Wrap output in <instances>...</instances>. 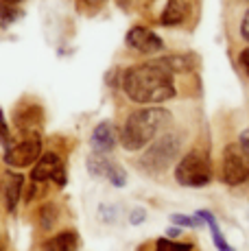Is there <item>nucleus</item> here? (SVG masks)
Masks as SVG:
<instances>
[{
    "label": "nucleus",
    "mask_w": 249,
    "mask_h": 251,
    "mask_svg": "<svg viewBox=\"0 0 249 251\" xmlns=\"http://www.w3.org/2000/svg\"><path fill=\"white\" fill-rule=\"evenodd\" d=\"M188 18V2L186 0H169L162 11V26H179Z\"/></svg>",
    "instance_id": "9b49d317"
},
{
    "label": "nucleus",
    "mask_w": 249,
    "mask_h": 251,
    "mask_svg": "<svg viewBox=\"0 0 249 251\" xmlns=\"http://www.w3.org/2000/svg\"><path fill=\"white\" fill-rule=\"evenodd\" d=\"M105 177H107L109 181L114 183V186H123L124 181H127V175H124V171L121 166H116V164L109 162L107 164V171H105Z\"/></svg>",
    "instance_id": "a211bd4d"
},
{
    "label": "nucleus",
    "mask_w": 249,
    "mask_h": 251,
    "mask_svg": "<svg viewBox=\"0 0 249 251\" xmlns=\"http://www.w3.org/2000/svg\"><path fill=\"white\" fill-rule=\"evenodd\" d=\"M123 90L131 103L138 105H162L177 94L173 83V72L160 59L136 64L124 70Z\"/></svg>",
    "instance_id": "f257e3e1"
},
{
    "label": "nucleus",
    "mask_w": 249,
    "mask_h": 251,
    "mask_svg": "<svg viewBox=\"0 0 249 251\" xmlns=\"http://www.w3.org/2000/svg\"><path fill=\"white\" fill-rule=\"evenodd\" d=\"M44 251H79V234L64 229L44 243Z\"/></svg>",
    "instance_id": "f8f14e48"
},
{
    "label": "nucleus",
    "mask_w": 249,
    "mask_h": 251,
    "mask_svg": "<svg viewBox=\"0 0 249 251\" xmlns=\"http://www.w3.org/2000/svg\"><path fill=\"white\" fill-rule=\"evenodd\" d=\"M2 2H9V4H20V2H25V0H2Z\"/></svg>",
    "instance_id": "a878e982"
},
{
    "label": "nucleus",
    "mask_w": 249,
    "mask_h": 251,
    "mask_svg": "<svg viewBox=\"0 0 249 251\" xmlns=\"http://www.w3.org/2000/svg\"><path fill=\"white\" fill-rule=\"evenodd\" d=\"M140 219H145V212H142V210H136V212H133V216H131V223L136 225Z\"/></svg>",
    "instance_id": "b1692460"
},
{
    "label": "nucleus",
    "mask_w": 249,
    "mask_h": 251,
    "mask_svg": "<svg viewBox=\"0 0 249 251\" xmlns=\"http://www.w3.org/2000/svg\"><path fill=\"white\" fill-rule=\"evenodd\" d=\"M162 64L166 66L171 72H186V70H190L195 66V61H193V57L190 55H169V57H162Z\"/></svg>",
    "instance_id": "4468645a"
},
{
    "label": "nucleus",
    "mask_w": 249,
    "mask_h": 251,
    "mask_svg": "<svg viewBox=\"0 0 249 251\" xmlns=\"http://www.w3.org/2000/svg\"><path fill=\"white\" fill-rule=\"evenodd\" d=\"M238 31H241V37L245 42H249V9L245 13H243V18H241V26H238Z\"/></svg>",
    "instance_id": "412c9836"
},
{
    "label": "nucleus",
    "mask_w": 249,
    "mask_h": 251,
    "mask_svg": "<svg viewBox=\"0 0 249 251\" xmlns=\"http://www.w3.org/2000/svg\"><path fill=\"white\" fill-rule=\"evenodd\" d=\"M18 18H20V9H16V4H9L0 0V28L11 26Z\"/></svg>",
    "instance_id": "2eb2a0df"
},
{
    "label": "nucleus",
    "mask_w": 249,
    "mask_h": 251,
    "mask_svg": "<svg viewBox=\"0 0 249 251\" xmlns=\"http://www.w3.org/2000/svg\"><path fill=\"white\" fill-rule=\"evenodd\" d=\"M221 175L227 186H243L249 181V160L238 144H227L223 149Z\"/></svg>",
    "instance_id": "39448f33"
},
{
    "label": "nucleus",
    "mask_w": 249,
    "mask_h": 251,
    "mask_svg": "<svg viewBox=\"0 0 249 251\" xmlns=\"http://www.w3.org/2000/svg\"><path fill=\"white\" fill-rule=\"evenodd\" d=\"M42 142L40 138H26L22 142L13 144V147H7L4 151V164L11 168H26L33 166L42 155Z\"/></svg>",
    "instance_id": "423d86ee"
},
{
    "label": "nucleus",
    "mask_w": 249,
    "mask_h": 251,
    "mask_svg": "<svg viewBox=\"0 0 249 251\" xmlns=\"http://www.w3.org/2000/svg\"><path fill=\"white\" fill-rule=\"evenodd\" d=\"M127 46L136 52H142V55H153V52H160L164 48V42H162L160 35L151 31L147 26H133L129 28L127 37H124Z\"/></svg>",
    "instance_id": "6e6552de"
},
{
    "label": "nucleus",
    "mask_w": 249,
    "mask_h": 251,
    "mask_svg": "<svg viewBox=\"0 0 249 251\" xmlns=\"http://www.w3.org/2000/svg\"><path fill=\"white\" fill-rule=\"evenodd\" d=\"M171 221L177 225H184V227H199L201 225V219L199 216H186V214H173Z\"/></svg>",
    "instance_id": "6ab92c4d"
},
{
    "label": "nucleus",
    "mask_w": 249,
    "mask_h": 251,
    "mask_svg": "<svg viewBox=\"0 0 249 251\" xmlns=\"http://www.w3.org/2000/svg\"><path fill=\"white\" fill-rule=\"evenodd\" d=\"M22 183H25L22 173H16V171L4 173V177H2V197H4V205H7L9 212H13L18 207V201H20V195H22Z\"/></svg>",
    "instance_id": "1a4fd4ad"
},
{
    "label": "nucleus",
    "mask_w": 249,
    "mask_h": 251,
    "mask_svg": "<svg viewBox=\"0 0 249 251\" xmlns=\"http://www.w3.org/2000/svg\"><path fill=\"white\" fill-rule=\"evenodd\" d=\"M175 181L186 188H203L212 181V162L203 151H193L184 153L175 166Z\"/></svg>",
    "instance_id": "7ed1b4c3"
},
{
    "label": "nucleus",
    "mask_w": 249,
    "mask_h": 251,
    "mask_svg": "<svg viewBox=\"0 0 249 251\" xmlns=\"http://www.w3.org/2000/svg\"><path fill=\"white\" fill-rule=\"evenodd\" d=\"M0 142L4 144V147H11V136H9V127H7V123H4V114H2V109H0Z\"/></svg>",
    "instance_id": "aec40b11"
},
{
    "label": "nucleus",
    "mask_w": 249,
    "mask_h": 251,
    "mask_svg": "<svg viewBox=\"0 0 249 251\" xmlns=\"http://www.w3.org/2000/svg\"><path fill=\"white\" fill-rule=\"evenodd\" d=\"M238 64H241V68H243V72L249 76V48H245V50L238 55Z\"/></svg>",
    "instance_id": "5701e85b"
},
{
    "label": "nucleus",
    "mask_w": 249,
    "mask_h": 251,
    "mask_svg": "<svg viewBox=\"0 0 249 251\" xmlns=\"http://www.w3.org/2000/svg\"><path fill=\"white\" fill-rule=\"evenodd\" d=\"M179 151H181L179 133H171L169 131V133H164V136H160L157 142L151 144V149L142 155L140 166L145 168L147 173H164L166 168L177 160Z\"/></svg>",
    "instance_id": "20e7f679"
},
{
    "label": "nucleus",
    "mask_w": 249,
    "mask_h": 251,
    "mask_svg": "<svg viewBox=\"0 0 249 251\" xmlns=\"http://www.w3.org/2000/svg\"><path fill=\"white\" fill-rule=\"evenodd\" d=\"M169 125H171V112L149 105V107H142L138 112L129 114V118L124 120L121 129L118 140L124 147V151L138 153L149 147L153 140L157 138V133L164 131Z\"/></svg>",
    "instance_id": "f03ea898"
},
{
    "label": "nucleus",
    "mask_w": 249,
    "mask_h": 251,
    "mask_svg": "<svg viewBox=\"0 0 249 251\" xmlns=\"http://www.w3.org/2000/svg\"><path fill=\"white\" fill-rule=\"evenodd\" d=\"M155 251H193V245L175 243V240H171V238H157Z\"/></svg>",
    "instance_id": "dca6fc26"
},
{
    "label": "nucleus",
    "mask_w": 249,
    "mask_h": 251,
    "mask_svg": "<svg viewBox=\"0 0 249 251\" xmlns=\"http://www.w3.org/2000/svg\"><path fill=\"white\" fill-rule=\"evenodd\" d=\"M55 221H57V210H55V205H52V203H46L44 207H42V212H40L42 229H50Z\"/></svg>",
    "instance_id": "f3484780"
},
{
    "label": "nucleus",
    "mask_w": 249,
    "mask_h": 251,
    "mask_svg": "<svg viewBox=\"0 0 249 251\" xmlns=\"http://www.w3.org/2000/svg\"><path fill=\"white\" fill-rule=\"evenodd\" d=\"M31 179L35 183L44 181H57L59 186H64L66 175H64V160L59 157V153L55 151H44L40 155V160L33 164Z\"/></svg>",
    "instance_id": "0eeeda50"
},
{
    "label": "nucleus",
    "mask_w": 249,
    "mask_h": 251,
    "mask_svg": "<svg viewBox=\"0 0 249 251\" xmlns=\"http://www.w3.org/2000/svg\"><path fill=\"white\" fill-rule=\"evenodd\" d=\"M238 147L243 149V153H245V157L249 160V127H247L245 131L241 133V140H238Z\"/></svg>",
    "instance_id": "4be33fe9"
},
{
    "label": "nucleus",
    "mask_w": 249,
    "mask_h": 251,
    "mask_svg": "<svg viewBox=\"0 0 249 251\" xmlns=\"http://www.w3.org/2000/svg\"><path fill=\"white\" fill-rule=\"evenodd\" d=\"M197 216H199V219H203L205 223H208L210 231H212V240H214V245H217L219 251H236V249L232 247V245L227 243V240H225V236L221 234V229H219V223H217V219H214V214H210L208 210H199Z\"/></svg>",
    "instance_id": "ddd939ff"
},
{
    "label": "nucleus",
    "mask_w": 249,
    "mask_h": 251,
    "mask_svg": "<svg viewBox=\"0 0 249 251\" xmlns=\"http://www.w3.org/2000/svg\"><path fill=\"white\" fill-rule=\"evenodd\" d=\"M81 2H83L85 7H99V4H103L105 0H81Z\"/></svg>",
    "instance_id": "393cba45"
},
{
    "label": "nucleus",
    "mask_w": 249,
    "mask_h": 251,
    "mask_svg": "<svg viewBox=\"0 0 249 251\" xmlns=\"http://www.w3.org/2000/svg\"><path fill=\"white\" fill-rule=\"evenodd\" d=\"M116 131H114L112 123H99L92 131V147L94 151L105 155V153H112V149L116 147Z\"/></svg>",
    "instance_id": "9d476101"
}]
</instances>
